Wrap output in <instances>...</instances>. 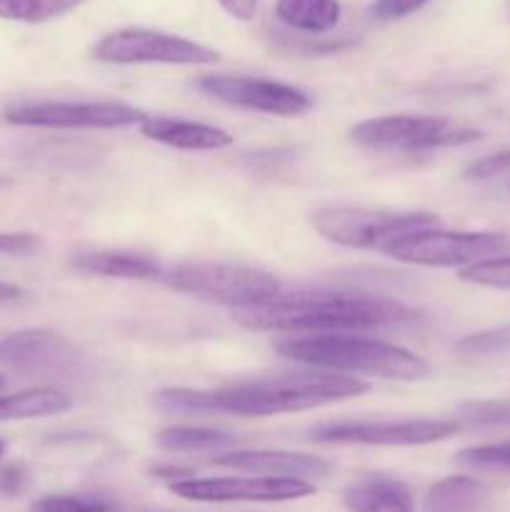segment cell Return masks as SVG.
<instances>
[{"mask_svg": "<svg viewBox=\"0 0 510 512\" xmlns=\"http://www.w3.org/2000/svg\"><path fill=\"white\" fill-rule=\"evenodd\" d=\"M153 475H158V478H185L188 480V470L183 468H175V465H168V468H153Z\"/></svg>", "mask_w": 510, "mask_h": 512, "instance_id": "e575fe53", "label": "cell"}, {"mask_svg": "<svg viewBox=\"0 0 510 512\" xmlns=\"http://www.w3.org/2000/svg\"><path fill=\"white\" fill-rule=\"evenodd\" d=\"M3 388H5V380L0 378V393H3Z\"/></svg>", "mask_w": 510, "mask_h": 512, "instance_id": "74e56055", "label": "cell"}, {"mask_svg": "<svg viewBox=\"0 0 510 512\" xmlns=\"http://www.w3.org/2000/svg\"><path fill=\"white\" fill-rule=\"evenodd\" d=\"M40 238L33 233H0V255H33Z\"/></svg>", "mask_w": 510, "mask_h": 512, "instance_id": "1f68e13d", "label": "cell"}, {"mask_svg": "<svg viewBox=\"0 0 510 512\" xmlns=\"http://www.w3.org/2000/svg\"><path fill=\"white\" fill-rule=\"evenodd\" d=\"M425 512H493L490 490L468 475H450L428 490Z\"/></svg>", "mask_w": 510, "mask_h": 512, "instance_id": "ac0fdd59", "label": "cell"}, {"mask_svg": "<svg viewBox=\"0 0 510 512\" xmlns=\"http://www.w3.org/2000/svg\"><path fill=\"white\" fill-rule=\"evenodd\" d=\"M460 430L455 420H343L325 423L310 430L315 443L325 445H383V448H415V445L440 443Z\"/></svg>", "mask_w": 510, "mask_h": 512, "instance_id": "30bf717a", "label": "cell"}, {"mask_svg": "<svg viewBox=\"0 0 510 512\" xmlns=\"http://www.w3.org/2000/svg\"><path fill=\"white\" fill-rule=\"evenodd\" d=\"M30 483V470L23 463L0 465V498H18Z\"/></svg>", "mask_w": 510, "mask_h": 512, "instance_id": "4dcf8cb0", "label": "cell"}, {"mask_svg": "<svg viewBox=\"0 0 510 512\" xmlns=\"http://www.w3.org/2000/svg\"><path fill=\"white\" fill-rule=\"evenodd\" d=\"M460 280L493 290H510V255L483 260L460 270Z\"/></svg>", "mask_w": 510, "mask_h": 512, "instance_id": "484cf974", "label": "cell"}, {"mask_svg": "<svg viewBox=\"0 0 510 512\" xmlns=\"http://www.w3.org/2000/svg\"><path fill=\"white\" fill-rule=\"evenodd\" d=\"M430 0H375L370 5V15L375 20H383V23H390V20L408 18V15L418 13L420 8H425Z\"/></svg>", "mask_w": 510, "mask_h": 512, "instance_id": "f546056e", "label": "cell"}, {"mask_svg": "<svg viewBox=\"0 0 510 512\" xmlns=\"http://www.w3.org/2000/svg\"><path fill=\"white\" fill-rule=\"evenodd\" d=\"M463 468L488 470V473H510V440L493 445H475L455 455Z\"/></svg>", "mask_w": 510, "mask_h": 512, "instance_id": "d4e9b609", "label": "cell"}, {"mask_svg": "<svg viewBox=\"0 0 510 512\" xmlns=\"http://www.w3.org/2000/svg\"><path fill=\"white\" fill-rule=\"evenodd\" d=\"M178 498L193 503H285L315 493V485L295 478H188L170 485Z\"/></svg>", "mask_w": 510, "mask_h": 512, "instance_id": "4fadbf2b", "label": "cell"}, {"mask_svg": "<svg viewBox=\"0 0 510 512\" xmlns=\"http://www.w3.org/2000/svg\"><path fill=\"white\" fill-rule=\"evenodd\" d=\"M310 225L325 240L343 248L380 250L393 240L420 230L440 228V218L425 210L355 208V205H323L310 213Z\"/></svg>", "mask_w": 510, "mask_h": 512, "instance_id": "277c9868", "label": "cell"}, {"mask_svg": "<svg viewBox=\"0 0 510 512\" xmlns=\"http://www.w3.org/2000/svg\"><path fill=\"white\" fill-rule=\"evenodd\" d=\"M350 512H418L408 485L390 475H363L343 490Z\"/></svg>", "mask_w": 510, "mask_h": 512, "instance_id": "2e32d148", "label": "cell"}, {"mask_svg": "<svg viewBox=\"0 0 510 512\" xmlns=\"http://www.w3.org/2000/svg\"><path fill=\"white\" fill-rule=\"evenodd\" d=\"M95 60L110 65H213L218 50L183 35L150 28H120L105 33L93 48Z\"/></svg>", "mask_w": 510, "mask_h": 512, "instance_id": "ba28073f", "label": "cell"}, {"mask_svg": "<svg viewBox=\"0 0 510 512\" xmlns=\"http://www.w3.org/2000/svg\"><path fill=\"white\" fill-rule=\"evenodd\" d=\"M220 8L235 20H253L255 13H258V5L260 0H218Z\"/></svg>", "mask_w": 510, "mask_h": 512, "instance_id": "d6a6232c", "label": "cell"}, {"mask_svg": "<svg viewBox=\"0 0 510 512\" xmlns=\"http://www.w3.org/2000/svg\"><path fill=\"white\" fill-rule=\"evenodd\" d=\"M370 385L355 375L343 373H298L280 378L245 380L213 390L218 413L245 415V418H268L280 413H300V410L320 408L338 400L358 398L368 393Z\"/></svg>", "mask_w": 510, "mask_h": 512, "instance_id": "3957f363", "label": "cell"}, {"mask_svg": "<svg viewBox=\"0 0 510 512\" xmlns=\"http://www.w3.org/2000/svg\"><path fill=\"white\" fill-rule=\"evenodd\" d=\"M160 283L175 293L225 305L230 310L268 303L280 293L273 273L235 263H180L160 273Z\"/></svg>", "mask_w": 510, "mask_h": 512, "instance_id": "5b68a950", "label": "cell"}, {"mask_svg": "<svg viewBox=\"0 0 510 512\" xmlns=\"http://www.w3.org/2000/svg\"><path fill=\"white\" fill-rule=\"evenodd\" d=\"M158 410L168 415H205L218 413L215 408L213 390H188V388H168L155 395Z\"/></svg>", "mask_w": 510, "mask_h": 512, "instance_id": "603a6c76", "label": "cell"}, {"mask_svg": "<svg viewBox=\"0 0 510 512\" xmlns=\"http://www.w3.org/2000/svg\"><path fill=\"white\" fill-rule=\"evenodd\" d=\"M275 15L290 30L323 35L340 23L343 5H340V0H278Z\"/></svg>", "mask_w": 510, "mask_h": 512, "instance_id": "d6986e66", "label": "cell"}, {"mask_svg": "<svg viewBox=\"0 0 510 512\" xmlns=\"http://www.w3.org/2000/svg\"><path fill=\"white\" fill-rule=\"evenodd\" d=\"M148 115L128 103H65V100H48V103H23L13 105L3 113V120L20 128H58V130H115L140 125Z\"/></svg>", "mask_w": 510, "mask_h": 512, "instance_id": "9c48e42d", "label": "cell"}, {"mask_svg": "<svg viewBox=\"0 0 510 512\" xmlns=\"http://www.w3.org/2000/svg\"><path fill=\"white\" fill-rule=\"evenodd\" d=\"M0 363L28 378L73 380L83 375L85 355L55 330L28 328L0 340Z\"/></svg>", "mask_w": 510, "mask_h": 512, "instance_id": "8fae6325", "label": "cell"}, {"mask_svg": "<svg viewBox=\"0 0 510 512\" xmlns=\"http://www.w3.org/2000/svg\"><path fill=\"white\" fill-rule=\"evenodd\" d=\"M155 445L168 450V453H203V450L233 448V445H238V438L215 428L170 425L155 435Z\"/></svg>", "mask_w": 510, "mask_h": 512, "instance_id": "44dd1931", "label": "cell"}, {"mask_svg": "<svg viewBox=\"0 0 510 512\" xmlns=\"http://www.w3.org/2000/svg\"><path fill=\"white\" fill-rule=\"evenodd\" d=\"M110 503L85 495H48L30 505L28 512H110Z\"/></svg>", "mask_w": 510, "mask_h": 512, "instance_id": "83f0119b", "label": "cell"}, {"mask_svg": "<svg viewBox=\"0 0 510 512\" xmlns=\"http://www.w3.org/2000/svg\"><path fill=\"white\" fill-rule=\"evenodd\" d=\"M85 0H0V18L13 23H48L63 18L83 5Z\"/></svg>", "mask_w": 510, "mask_h": 512, "instance_id": "7402d4cb", "label": "cell"}, {"mask_svg": "<svg viewBox=\"0 0 510 512\" xmlns=\"http://www.w3.org/2000/svg\"><path fill=\"white\" fill-rule=\"evenodd\" d=\"M508 188H510V185H508Z\"/></svg>", "mask_w": 510, "mask_h": 512, "instance_id": "f35d334b", "label": "cell"}, {"mask_svg": "<svg viewBox=\"0 0 510 512\" xmlns=\"http://www.w3.org/2000/svg\"><path fill=\"white\" fill-rule=\"evenodd\" d=\"M455 350L463 355H498L510 350V325L503 328L483 330V333H473L468 338L460 340Z\"/></svg>", "mask_w": 510, "mask_h": 512, "instance_id": "4316f807", "label": "cell"}, {"mask_svg": "<svg viewBox=\"0 0 510 512\" xmlns=\"http://www.w3.org/2000/svg\"><path fill=\"white\" fill-rule=\"evenodd\" d=\"M5 455V443H3V438H0V458H3Z\"/></svg>", "mask_w": 510, "mask_h": 512, "instance_id": "d590c367", "label": "cell"}, {"mask_svg": "<svg viewBox=\"0 0 510 512\" xmlns=\"http://www.w3.org/2000/svg\"><path fill=\"white\" fill-rule=\"evenodd\" d=\"M275 353L295 363L328 370V373H360L385 380H403V383L425 380L433 373V365L428 360L400 345L345 333L283 338L275 343Z\"/></svg>", "mask_w": 510, "mask_h": 512, "instance_id": "7a4b0ae2", "label": "cell"}, {"mask_svg": "<svg viewBox=\"0 0 510 512\" xmlns=\"http://www.w3.org/2000/svg\"><path fill=\"white\" fill-rule=\"evenodd\" d=\"M510 250L503 233H450V230H420L385 245L383 253L393 260L423 268H470L483 260L500 258Z\"/></svg>", "mask_w": 510, "mask_h": 512, "instance_id": "52a82bcc", "label": "cell"}, {"mask_svg": "<svg viewBox=\"0 0 510 512\" xmlns=\"http://www.w3.org/2000/svg\"><path fill=\"white\" fill-rule=\"evenodd\" d=\"M505 173H510V148L498 150V153L493 155H485V158L475 160V163H470L468 168L463 170V175L468 180H490Z\"/></svg>", "mask_w": 510, "mask_h": 512, "instance_id": "f1b7e54d", "label": "cell"}, {"mask_svg": "<svg viewBox=\"0 0 510 512\" xmlns=\"http://www.w3.org/2000/svg\"><path fill=\"white\" fill-rule=\"evenodd\" d=\"M20 298H23V290H20L18 285L3 283V280H0V305L15 303V300H20Z\"/></svg>", "mask_w": 510, "mask_h": 512, "instance_id": "836d02e7", "label": "cell"}, {"mask_svg": "<svg viewBox=\"0 0 510 512\" xmlns=\"http://www.w3.org/2000/svg\"><path fill=\"white\" fill-rule=\"evenodd\" d=\"M233 320L248 330L290 335H333L348 330L388 328L413 323L415 313L403 303L340 290H280L268 303L233 310Z\"/></svg>", "mask_w": 510, "mask_h": 512, "instance_id": "6da1fadb", "label": "cell"}, {"mask_svg": "<svg viewBox=\"0 0 510 512\" xmlns=\"http://www.w3.org/2000/svg\"><path fill=\"white\" fill-rule=\"evenodd\" d=\"M138 128L143 138L175 150H225L233 145V135L218 125L168 115H148Z\"/></svg>", "mask_w": 510, "mask_h": 512, "instance_id": "9a60e30c", "label": "cell"}, {"mask_svg": "<svg viewBox=\"0 0 510 512\" xmlns=\"http://www.w3.org/2000/svg\"><path fill=\"white\" fill-rule=\"evenodd\" d=\"M458 415L468 428H510V400H470Z\"/></svg>", "mask_w": 510, "mask_h": 512, "instance_id": "cb8c5ba5", "label": "cell"}, {"mask_svg": "<svg viewBox=\"0 0 510 512\" xmlns=\"http://www.w3.org/2000/svg\"><path fill=\"white\" fill-rule=\"evenodd\" d=\"M198 88L218 103L278 118H298L313 110V98L305 90L280 80L250 75H203Z\"/></svg>", "mask_w": 510, "mask_h": 512, "instance_id": "7c38bea8", "label": "cell"}, {"mask_svg": "<svg viewBox=\"0 0 510 512\" xmlns=\"http://www.w3.org/2000/svg\"><path fill=\"white\" fill-rule=\"evenodd\" d=\"M73 398L58 388H30L15 395H0V420H33L68 413Z\"/></svg>", "mask_w": 510, "mask_h": 512, "instance_id": "ffe728a7", "label": "cell"}, {"mask_svg": "<svg viewBox=\"0 0 510 512\" xmlns=\"http://www.w3.org/2000/svg\"><path fill=\"white\" fill-rule=\"evenodd\" d=\"M213 465L240 470V473H253L260 478H295L308 480V483L330 473V465L323 458L288 453V450H233V453L213 458Z\"/></svg>", "mask_w": 510, "mask_h": 512, "instance_id": "5bb4252c", "label": "cell"}, {"mask_svg": "<svg viewBox=\"0 0 510 512\" xmlns=\"http://www.w3.org/2000/svg\"><path fill=\"white\" fill-rule=\"evenodd\" d=\"M350 138L355 145L368 150L425 153V150L475 143L483 138V133L473 128H458L440 115H383L355 125Z\"/></svg>", "mask_w": 510, "mask_h": 512, "instance_id": "8992f818", "label": "cell"}, {"mask_svg": "<svg viewBox=\"0 0 510 512\" xmlns=\"http://www.w3.org/2000/svg\"><path fill=\"white\" fill-rule=\"evenodd\" d=\"M5 185H8V180H5V178H0V188H5Z\"/></svg>", "mask_w": 510, "mask_h": 512, "instance_id": "8d00e7d4", "label": "cell"}, {"mask_svg": "<svg viewBox=\"0 0 510 512\" xmlns=\"http://www.w3.org/2000/svg\"><path fill=\"white\" fill-rule=\"evenodd\" d=\"M73 268L85 275H103V278L148 280L160 278L163 265L150 255L130 253V250H90L73 258Z\"/></svg>", "mask_w": 510, "mask_h": 512, "instance_id": "e0dca14e", "label": "cell"}]
</instances>
